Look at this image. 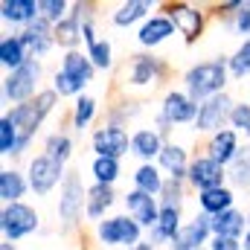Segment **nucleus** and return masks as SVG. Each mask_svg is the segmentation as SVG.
<instances>
[{
  "instance_id": "obj_41",
  "label": "nucleus",
  "mask_w": 250,
  "mask_h": 250,
  "mask_svg": "<svg viewBox=\"0 0 250 250\" xmlns=\"http://www.w3.org/2000/svg\"><path fill=\"white\" fill-rule=\"evenodd\" d=\"M187 195H189V184L166 178L163 192H160V204H163V207H184V204H187Z\"/></svg>"
},
{
  "instance_id": "obj_39",
  "label": "nucleus",
  "mask_w": 250,
  "mask_h": 250,
  "mask_svg": "<svg viewBox=\"0 0 250 250\" xmlns=\"http://www.w3.org/2000/svg\"><path fill=\"white\" fill-rule=\"evenodd\" d=\"M18 143H21V131H18V128L12 125V120L3 114V117H0V157H3V160H15Z\"/></svg>"
},
{
  "instance_id": "obj_35",
  "label": "nucleus",
  "mask_w": 250,
  "mask_h": 250,
  "mask_svg": "<svg viewBox=\"0 0 250 250\" xmlns=\"http://www.w3.org/2000/svg\"><path fill=\"white\" fill-rule=\"evenodd\" d=\"M227 184L236 189V192H248L250 195V143L242 146L239 157L230 163V169H227Z\"/></svg>"
},
{
  "instance_id": "obj_20",
  "label": "nucleus",
  "mask_w": 250,
  "mask_h": 250,
  "mask_svg": "<svg viewBox=\"0 0 250 250\" xmlns=\"http://www.w3.org/2000/svg\"><path fill=\"white\" fill-rule=\"evenodd\" d=\"M209 239H212L209 215L195 212L187 224H184V230L172 239L169 250H201V248H207V245H209Z\"/></svg>"
},
{
  "instance_id": "obj_15",
  "label": "nucleus",
  "mask_w": 250,
  "mask_h": 250,
  "mask_svg": "<svg viewBox=\"0 0 250 250\" xmlns=\"http://www.w3.org/2000/svg\"><path fill=\"white\" fill-rule=\"evenodd\" d=\"M123 207L146 233H148L151 227H157V218H160V198L146 195V192H140V189L131 187L123 195Z\"/></svg>"
},
{
  "instance_id": "obj_48",
  "label": "nucleus",
  "mask_w": 250,
  "mask_h": 250,
  "mask_svg": "<svg viewBox=\"0 0 250 250\" xmlns=\"http://www.w3.org/2000/svg\"><path fill=\"white\" fill-rule=\"evenodd\" d=\"M134 250H157V248H154V245H151L148 239H143V242H140V245H137Z\"/></svg>"
},
{
  "instance_id": "obj_50",
  "label": "nucleus",
  "mask_w": 250,
  "mask_h": 250,
  "mask_svg": "<svg viewBox=\"0 0 250 250\" xmlns=\"http://www.w3.org/2000/svg\"><path fill=\"white\" fill-rule=\"evenodd\" d=\"M0 250H18V248H15V245H9V242H3V245H0Z\"/></svg>"
},
{
  "instance_id": "obj_40",
  "label": "nucleus",
  "mask_w": 250,
  "mask_h": 250,
  "mask_svg": "<svg viewBox=\"0 0 250 250\" xmlns=\"http://www.w3.org/2000/svg\"><path fill=\"white\" fill-rule=\"evenodd\" d=\"M50 87H53V90H56L62 99H79V96L87 90V87H84V84H79L73 76H67L64 70H56V73H53V82H50Z\"/></svg>"
},
{
  "instance_id": "obj_1",
  "label": "nucleus",
  "mask_w": 250,
  "mask_h": 250,
  "mask_svg": "<svg viewBox=\"0 0 250 250\" xmlns=\"http://www.w3.org/2000/svg\"><path fill=\"white\" fill-rule=\"evenodd\" d=\"M59 102H62V96H59L53 87H44L35 99H29V102H23V105H15V108L3 111V114L12 120V125L21 131V143H18L15 160H23V154H26V148L32 146L35 134H38V131L44 128V123L56 114ZM15 160H12V163H15Z\"/></svg>"
},
{
  "instance_id": "obj_2",
  "label": "nucleus",
  "mask_w": 250,
  "mask_h": 250,
  "mask_svg": "<svg viewBox=\"0 0 250 250\" xmlns=\"http://www.w3.org/2000/svg\"><path fill=\"white\" fill-rule=\"evenodd\" d=\"M184 82V90L195 102H207L218 93H227V84H230V64L227 56H215V59H207V62H195L189 64L181 76Z\"/></svg>"
},
{
  "instance_id": "obj_28",
  "label": "nucleus",
  "mask_w": 250,
  "mask_h": 250,
  "mask_svg": "<svg viewBox=\"0 0 250 250\" xmlns=\"http://www.w3.org/2000/svg\"><path fill=\"white\" fill-rule=\"evenodd\" d=\"M96 117H99V99L90 96V93H82L79 99H73L70 114H67V123H70V128L76 134H84L90 125L96 123Z\"/></svg>"
},
{
  "instance_id": "obj_27",
  "label": "nucleus",
  "mask_w": 250,
  "mask_h": 250,
  "mask_svg": "<svg viewBox=\"0 0 250 250\" xmlns=\"http://www.w3.org/2000/svg\"><path fill=\"white\" fill-rule=\"evenodd\" d=\"M29 178L18 166H3L0 169V201L3 204H21L29 195Z\"/></svg>"
},
{
  "instance_id": "obj_36",
  "label": "nucleus",
  "mask_w": 250,
  "mask_h": 250,
  "mask_svg": "<svg viewBox=\"0 0 250 250\" xmlns=\"http://www.w3.org/2000/svg\"><path fill=\"white\" fill-rule=\"evenodd\" d=\"M90 178H93V184L117 187V181L123 178V160H114V157H93V160H90Z\"/></svg>"
},
{
  "instance_id": "obj_5",
  "label": "nucleus",
  "mask_w": 250,
  "mask_h": 250,
  "mask_svg": "<svg viewBox=\"0 0 250 250\" xmlns=\"http://www.w3.org/2000/svg\"><path fill=\"white\" fill-rule=\"evenodd\" d=\"M207 9H209V3H189V0H166V3H160V12L175 23L184 44H195L207 32V26L212 21V12H207Z\"/></svg>"
},
{
  "instance_id": "obj_43",
  "label": "nucleus",
  "mask_w": 250,
  "mask_h": 250,
  "mask_svg": "<svg viewBox=\"0 0 250 250\" xmlns=\"http://www.w3.org/2000/svg\"><path fill=\"white\" fill-rule=\"evenodd\" d=\"M70 9H73V3H67V0H41V18H47L53 26L62 23L70 15Z\"/></svg>"
},
{
  "instance_id": "obj_38",
  "label": "nucleus",
  "mask_w": 250,
  "mask_h": 250,
  "mask_svg": "<svg viewBox=\"0 0 250 250\" xmlns=\"http://www.w3.org/2000/svg\"><path fill=\"white\" fill-rule=\"evenodd\" d=\"M227 64H230V79L233 82L250 79V38L239 41V47L227 56Z\"/></svg>"
},
{
  "instance_id": "obj_13",
  "label": "nucleus",
  "mask_w": 250,
  "mask_h": 250,
  "mask_svg": "<svg viewBox=\"0 0 250 250\" xmlns=\"http://www.w3.org/2000/svg\"><path fill=\"white\" fill-rule=\"evenodd\" d=\"M198 108H201V102H195L184 87H169L163 93V99H160V114L175 125V128L178 125H195Z\"/></svg>"
},
{
  "instance_id": "obj_14",
  "label": "nucleus",
  "mask_w": 250,
  "mask_h": 250,
  "mask_svg": "<svg viewBox=\"0 0 250 250\" xmlns=\"http://www.w3.org/2000/svg\"><path fill=\"white\" fill-rule=\"evenodd\" d=\"M18 38H21V44L26 47L29 59H38V62H44V56H50V53L56 50V26H53L47 18L32 21L26 29L18 32Z\"/></svg>"
},
{
  "instance_id": "obj_51",
  "label": "nucleus",
  "mask_w": 250,
  "mask_h": 250,
  "mask_svg": "<svg viewBox=\"0 0 250 250\" xmlns=\"http://www.w3.org/2000/svg\"><path fill=\"white\" fill-rule=\"evenodd\" d=\"M245 143H250V131H248V134H245Z\"/></svg>"
},
{
  "instance_id": "obj_3",
  "label": "nucleus",
  "mask_w": 250,
  "mask_h": 250,
  "mask_svg": "<svg viewBox=\"0 0 250 250\" xmlns=\"http://www.w3.org/2000/svg\"><path fill=\"white\" fill-rule=\"evenodd\" d=\"M169 73H172V67L163 56L140 50L125 62L120 82H123L125 90H154L157 84H163L169 79Z\"/></svg>"
},
{
  "instance_id": "obj_25",
  "label": "nucleus",
  "mask_w": 250,
  "mask_h": 250,
  "mask_svg": "<svg viewBox=\"0 0 250 250\" xmlns=\"http://www.w3.org/2000/svg\"><path fill=\"white\" fill-rule=\"evenodd\" d=\"M239 201V192L230 187H215V189H207V192H198L195 195V204H198V212H204V215H221V212H227V209H233V207H239L236 204Z\"/></svg>"
},
{
  "instance_id": "obj_7",
  "label": "nucleus",
  "mask_w": 250,
  "mask_h": 250,
  "mask_svg": "<svg viewBox=\"0 0 250 250\" xmlns=\"http://www.w3.org/2000/svg\"><path fill=\"white\" fill-rule=\"evenodd\" d=\"M93 239H96V245H102V248L134 250L143 239H146V230H143L128 212H114V215H108L105 221H99V224L93 227Z\"/></svg>"
},
{
  "instance_id": "obj_24",
  "label": "nucleus",
  "mask_w": 250,
  "mask_h": 250,
  "mask_svg": "<svg viewBox=\"0 0 250 250\" xmlns=\"http://www.w3.org/2000/svg\"><path fill=\"white\" fill-rule=\"evenodd\" d=\"M0 18H3V23L12 26V32H21L32 21L41 18V0H3Z\"/></svg>"
},
{
  "instance_id": "obj_31",
  "label": "nucleus",
  "mask_w": 250,
  "mask_h": 250,
  "mask_svg": "<svg viewBox=\"0 0 250 250\" xmlns=\"http://www.w3.org/2000/svg\"><path fill=\"white\" fill-rule=\"evenodd\" d=\"M41 151H44L47 157H53L56 163L67 166V163H70V157H73V151H76V140H73V134H70V131L56 128V131H50V134L44 137Z\"/></svg>"
},
{
  "instance_id": "obj_16",
  "label": "nucleus",
  "mask_w": 250,
  "mask_h": 250,
  "mask_svg": "<svg viewBox=\"0 0 250 250\" xmlns=\"http://www.w3.org/2000/svg\"><path fill=\"white\" fill-rule=\"evenodd\" d=\"M123 198L117 195V187H105V184H87V204H84V221H90L93 227L99 221H105L108 215H114L111 209L120 204Z\"/></svg>"
},
{
  "instance_id": "obj_52",
  "label": "nucleus",
  "mask_w": 250,
  "mask_h": 250,
  "mask_svg": "<svg viewBox=\"0 0 250 250\" xmlns=\"http://www.w3.org/2000/svg\"><path fill=\"white\" fill-rule=\"evenodd\" d=\"M248 212H250V209H248Z\"/></svg>"
},
{
  "instance_id": "obj_44",
  "label": "nucleus",
  "mask_w": 250,
  "mask_h": 250,
  "mask_svg": "<svg viewBox=\"0 0 250 250\" xmlns=\"http://www.w3.org/2000/svg\"><path fill=\"white\" fill-rule=\"evenodd\" d=\"M230 128L239 131L242 137L250 131V102H245V99L239 102L236 99V108H233V117H230Z\"/></svg>"
},
{
  "instance_id": "obj_11",
  "label": "nucleus",
  "mask_w": 250,
  "mask_h": 250,
  "mask_svg": "<svg viewBox=\"0 0 250 250\" xmlns=\"http://www.w3.org/2000/svg\"><path fill=\"white\" fill-rule=\"evenodd\" d=\"M90 151L93 157H114L123 160L131 154V131L120 125H99L90 131Z\"/></svg>"
},
{
  "instance_id": "obj_46",
  "label": "nucleus",
  "mask_w": 250,
  "mask_h": 250,
  "mask_svg": "<svg viewBox=\"0 0 250 250\" xmlns=\"http://www.w3.org/2000/svg\"><path fill=\"white\" fill-rule=\"evenodd\" d=\"M82 41H84V50H87V47H93V44L99 41L96 21H87V23H82Z\"/></svg>"
},
{
  "instance_id": "obj_10",
  "label": "nucleus",
  "mask_w": 250,
  "mask_h": 250,
  "mask_svg": "<svg viewBox=\"0 0 250 250\" xmlns=\"http://www.w3.org/2000/svg\"><path fill=\"white\" fill-rule=\"evenodd\" d=\"M233 108H236V99L230 96V90H227V93H218V96H212V99H207V102H201L198 120L192 125V131L201 134V137H212V134L230 128Z\"/></svg>"
},
{
  "instance_id": "obj_17",
  "label": "nucleus",
  "mask_w": 250,
  "mask_h": 250,
  "mask_svg": "<svg viewBox=\"0 0 250 250\" xmlns=\"http://www.w3.org/2000/svg\"><path fill=\"white\" fill-rule=\"evenodd\" d=\"M178 35V29H175V23L157 9L140 29H137V44H140V50H146V53H154L157 47H163L166 41H172Z\"/></svg>"
},
{
  "instance_id": "obj_49",
  "label": "nucleus",
  "mask_w": 250,
  "mask_h": 250,
  "mask_svg": "<svg viewBox=\"0 0 250 250\" xmlns=\"http://www.w3.org/2000/svg\"><path fill=\"white\" fill-rule=\"evenodd\" d=\"M250 215V212H248ZM242 245H245V250H250V224H248V233H245V239H242Z\"/></svg>"
},
{
  "instance_id": "obj_18",
  "label": "nucleus",
  "mask_w": 250,
  "mask_h": 250,
  "mask_svg": "<svg viewBox=\"0 0 250 250\" xmlns=\"http://www.w3.org/2000/svg\"><path fill=\"white\" fill-rule=\"evenodd\" d=\"M242 146H245L242 143V134L233 131V128H224V131H218V134H212V137L204 140V154L212 157L215 163H221L224 169H230V163L239 157Z\"/></svg>"
},
{
  "instance_id": "obj_45",
  "label": "nucleus",
  "mask_w": 250,
  "mask_h": 250,
  "mask_svg": "<svg viewBox=\"0 0 250 250\" xmlns=\"http://www.w3.org/2000/svg\"><path fill=\"white\" fill-rule=\"evenodd\" d=\"M209 250H245L242 239H224V236H212L209 239Z\"/></svg>"
},
{
  "instance_id": "obj_8",
  "label": "nucleus",
  "mask_w": 250,
  "mask_h": 250,
  "mask_svg": "<svg viewBox=\"0 0 250 250\" xmlns=\"http://www.w3.org/2000/svg\"><path fill=\"white\" fill-rule=\"evenodd\" d=\"M38 230H41V212L32 204H26V201L3 204V209H0V236H3V242L18 245V242L35 236Z\"/></svg>"
},
{
  "instance_id": "obj_21",
  "label": "nucleus",
  "mask_w": 250,
  "mask_h": 250,
  "mask_svg": "<svg viewBox=\"0 0 250 250\" xmlns=\"http://www.w3.org/2000/svg\"><path fill=\"white\" fill-rule=\"evenodd\" d=\"M157 9L160 3H151V0H123L111 9V23L117 29H131V26L140 29Z\"/></svg>"
},
{
  "instance_id": "obj_9",
  "label": "nucleus",
  "mask_w": 250,
  "mask_h": 250,
  "mask_svg": "<svg viewBox=\"0 0 250 250\" xmlns=\"http://www.w3.org/2000/svg\"><path fill=\"white\" fill-rule=\"evenodd\" d=\"M26 178H29L32 195L47 198V195H53L56 189H62L64 178H67V166L56 163V160L47 157L44 151H38V154H32V157L26 160Z\"/></svg>"
},
{
  "instance_id": "obj_12",
  "label": "nucleus",
  "mask_w": 250,
  "mask_h": 250,
  "mask_svg": "<svg viewBox=\"0 0 250 250\" xmlns=\"http://www.w3.org/2000/svg\"><path fill=\"white\" fill-rule=\"evenodd\" d=\"M187 184L195 195L207 192V189H215V187H227V169L221 163H215L212 157H207L204 151H198V154H192Z\"/></svg>"
},
{
  "instance_id": "obj_19",
  "label": "nucleus",
  "mask_w": 250,
  "mask_h": 250,
  "mask_svg": "<svg viewBox=\"0 0 250 250\" xmlns=\"http://www.w3.org/2000/svg\"><path fill=\"white\" fill-rule=\"evenodd\" d=\"M189 163H192V154H189V146L181 143V140H166L160 157H157V166L163 169L166 178L172 181H184L187 184V175H189Z\"/></svg>"
},
{
  "instance_id": "obj_4",
  "label": "nucleus",
  "mask_w": 250,
  "mask_h": 250,
  "mask_svg": "<svg viewBox=\"0 0 250 250\" xmlns=\"http://www.w3.org/2000/svg\"><path fill=\"white\" fill-rule=\"evenodd\" d=\"M41 82H44V62L29 59L23 67H18V70H12V73L3 76V82H0V99L9 108L23 105V102L35 99L44 90Z\"/></svg>"
},
{
  "instance_id": "obj_42",
  "label": "nucleus",
  "mask_w": 250,
  "mask_h": 250,
  "mask_svg": "<svg viewBox=\"0 0 250 250\" xmlns=\"http://www.w3.org/2000/svg\"><path fill=\"white\" fill-rule=\"evenodd\" d=\"M224 29H227V32H233V35H239L242 41L250 38V0L242 3V9H239L230 21H224Z\"/></svg>"
},
{
  "instance_id": "obj_37",
  "label": "nucleus",
  "mask_w": 250,
  "mask_h": 250,
  "mask_svg": "<svg viewBox=\"0 0 250 250\" xmlns=\"http://www.w3.org/2000/svg\"><path fill=\"white\" fill-rule=\"evenodd\" d=\"M87 56H90V62L96 67V73H111L114 67H117V56H114V41L111 38H99L93 47H87L84 50Z\"/></svg>"
},
{
  "instance_id": "obj_23",
  "label": "nucleus",
  "mask_w": 250,
  "mask_h": 250,
  "mask_svg": "<svg viewBox=\"0 0 250 250\" xmlns=\"http://www.w3.org/2000/svg\"><path fill=\"white\" fill-rule=\"evenodd\" d=\"M187 218H184V207H163L160 204V218H157V227H151L146 233V239L157 248V245H172V239L184 230Z\"/></svg>"
},
{
  "instance_id": "obj_30",
  "label": "nucleus",
  "mask_w": 250,
  "mask_h": 250,
  "mask_svg": "<svg viewBox=\"0 0 250 250\" xmlns=\"http://www.w3.org/2000/svg\"><path fill=\"white\" fill-rule=\"evenodd\" d=\"M163 184H166V175H163V169L157 163H137L134 172H131V187L146 192V195L160 198Z\"/></svg>"
},
{
  "instance_id": "obj_34",
  "label": "nucleus",
  "mask_w": 250,
  "mask_h": 250,
  "mask_svg": "<svg viewBox=\"0 0 250 250\" xmlns=\"http://www.w3.org/2000/svg\"><path fill=\"white\" fill-rule=\"evenodd\" d=\"M82 21L70 12L62 23H56V47L62 53H73V50H82Z\"/></svg>"
},
{
  "instance_id": "obj_26",
  "label": "nucleus",
  "mask_w": 250,
  "mask_h": 250,
  "mask_svg": "<svg viewBox=\"0 0 250 250\" xmlns=\"http://www.w3.org/2000/svg\"><path fill=\"white\" fill-rule=\"evenodd\" d=\"M248 224H250V215H248V209H242V207H233V209L209 218L212 236H224V239H245Z\"/></svg>"
},
{
  "instance_id": "obj_6",
  "label": "nucleus",
  "mask_w": 250,
  "mask_h": 250,
  "mask_svg": "<svg viewBox=\"0 0 250 250\" xmlns=\"http://www.w3.org/2000/svg\"><path fill=\"white\" fill-rule=\"evenodd\" d=\"M84 204H87V184L82 181V172H67L59 189V233L70 236L84 221Z\"/></svg>"
},
{
  "instance_id": "obj_29",
  "label": "nucleus",
  "mask_w": 250,
  "mask_h": 250,
  "mask_svg": "<svg viewBox=\"0 0 250 250\" xmlns=\"http://www.w3.org/2000/svg\"><path fill=\"white\" fill-rule=\"evenodd\" d=\"M140 114H143V102L134 99V96H128V93H123V96H117V99L105 108V120H102V125H120V128H128Z\"/></svg>"
},
{
  "instance_id": "obj_22",
  "label": "nucleus",
  "mask_w": 250,
  "mask_h": 250,
  "mask_svg": "<svg viewBox=\"0 0 250 250\" xmlns=\"http://www.w3.org/2000/svg\"><path fill=\"white\" fill-rule=\"evenodd\" d=\"M163 146H166V140H163V134L154 125H143V128L131 131V154L140 163H157Z\"/></svg>"
},
{
  "instance_id": "obj_32",
  "label": "nucleus",
  "mask_w": 250,
  "mask_h": 250,
  "mask_svg": "<svg viewBox=\"0 0 250 250\" xmlns=\"http://www.w3.org/2000/svg\"><path fill=\"white\" fill-rule=\"evenodd\" d=\"M59 70H64L67 76H73L79 84H90L93 79H96V67L90 62V56L84 53V50H73V53H64L62 56V64H59Z\"/></svg>"
},
{
  "instance_id": "obj_33",
  "label": "nucleus",
  "mask_w": 250,
  "mask_h": 250,
  "mask_svg": "<svg viewBox=\"0 0 250 250\" xmlns=\"http://www.w3.org/2000/svg\"><path fill=\"white\" fill-rule=\"evenodd\" d=\"M26 62H29V53H26V47L21 44L18 32H6V35L0 38V67H3L6 73H12V70L23 67Z\"/></svg>"
},
{
  "instance_id": "obj_47",
  "label": "nucleus",
  "mask_w": 250,
  "mask_h": 250,
  "mask_svg": "<svg viewBox=\"0 0 250 250\" xmlns=\"http://www.w3.org/2000/svg\"><path fill=\"white\" fill-rule=\"evenodd\" d=\"M154 128H157V131H160V134H163V140H172V131H175V125L169 123V120H166V117H163V114H160V111H157V114H154Z\"/></svg>"
}]
</instances>
